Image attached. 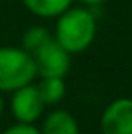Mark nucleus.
Instances as JSON below:
<instances>
[{
	"label": "nucleus",
	"instance_id": "1",
	"mask_svg": "<svg viewBox=\"0 0 132 134\" xmlns=\"http://www.w3.org/2000/svg\"><path fill=\"white\" fill-rule=\"evenodd\" d=\"M98 33V22L85 5H71L56 16L53 38L71 54H80L92 45Z\"/></svg>",
	"mask_w": 132,
	"mask_h": 134
},
{
	"label": "nucleus",
	"instance_id": "2",
	"mask_svg": "<svg viewBox=\"0 0 132 134\" xmlns=\"http://www.w3.org/2000/svg\"><path fill=\"white\" fill-rule=\"evenodd\" d=\"M36 67L33 54L18 45L0 47V92L11 94L36 80Z\"/></svg>",
	"mask_w": 132,
	"mask_h": 134
},
{
	"label": "nucleus",
	"instance_id": "3",
	"mask_svg": "<svg viewBox=\"0 0 132 134\" xmlns=\"http://www.w3.org/2000/svg\"><path fill=\"white\" fill-rule=\"evenodd\" d=\"M9 109H11L15 121L36 123L40 118H44L47 105L44 103V100L40 96V91L36 87V83L33 82V83H27V85L11 92Z\"/></svg>",
	"mask_w": 132,
	"mask_h": 134
},
{
	"label": "nucleus",
	"instance_id": "4",
	"mask_svg": "<svg viewBox=\"0 0 132 134\" xmlns=\"http://www.w3.org/2000/svg\"><path fill=\"white\" fill-rule=\"evenodd\" d=\"M71 53H67L62 45L58 44L54 38L47 40L44 45H40L33 53V60L36 67V76L45 78V76H62L71 69Z\"/></svg>",
	"mask_w": 132,
	"mask_h": 134
},
{
	"label": "nucleus",
	"instance_id": "5",
	"mask_svg": "<svg viewBox=\"0 0 132 134\" xmlns=\"http://www.w3.org/2000/svg\"><path fill=\"white\" fill-rule=\"evenodd\" d=\"M101 134H132V98H116L100 118Z\"/></svg>",
	"mask_w": 132,
	"mask_h": 134
},
{
	"label": "nucleus",
	"instance_id": "6",
	"mask_svg": "<svg viewBox=\"0 0 132 134\" xmlns=\"http://www.w3.org/2000/svg\"><path fill=\"white\" fill-rule=\"evenodd\" d=\"M38 129L40 134H80V125L74 114L65 109H53L47 112Z\"/></svg>",
	"mask_w": 132,
	"mask_h": 134
},
{
	"label": "nucleus",
	"instance_id": "7",
	"mask_svg": "<svg viewBox=\"0 0 132 134\" xmlns=\"http://www.w3.org/2000/svg\"><path fill=\"white\" fill-rule=\"evenodd\" d=\"M74 0H22L24 7L38 18H56L72 5Z\"/></svg>",
	"mask_w": 132,
	"mask_h": 134
},
{
	"label": "nucleus",
	"instance_id": "8",
	"mask_svg": "<svg viewBox=\"0 0 132 134\" xmlns=\"http://www.w3.org/2000/svg\"><path fill=\"white\" fill-rule=\"evenodd\" d=\"M36 87H38L40 96H42V100H44V103L47 107H56L65 98V92H67L65 80L62 76H45V78H40Z\"/></svg>",
	"mask_w": 132,
	"mask_h": 134
},
{
	"label": "nucleus",
	"instance_id": "9",
	"mask_svg": "<svg viewBox=\"0 0 132 134\" xmlns=\"http://www.w3.org/2000/svg\"><path fill=\"white\" fill-rule=\"evenodd\" d=\"M53 38V33L45 27V25H31V27H27L25 31H24L22 35V45L27 53H35L40 45H44L47 40H51Z\"/></svg>",
	"mask_w": 132,
	"mask_h": 134
},
{
	"label": "nucleus",
	"instance_id": "10",
	"mask_svg": "<svg viewBox=\"0 0 132 134\" xmlns=\"http://www.w3.org/2000/svg\"><path fill=\"white\" fill-rule=\"evenodd\" d=\"M0 134H40V129L35 123H18L16 121L15 125H9Z\"/></svg>",
	"mask_w": 132,
	"mask_h": 134
},
{
	"label": "nucleus",
	"instance_id": "11",
	"mask_svg": "<svg viewBox=\"0 0 132 134\" xmlns=\"http://www.w3.org/2000/svg\"><path fill=\"white\" fill-rule=\"evenodd\" d=\"M80 5H85L89 9H94V7H100L101 4H105L107 0H78Z\"/></svg>",
	"mask_w": 132,
	"mask_h": 134
},
{
	"label": "nucleus",
	"instance_id": "12",
	"mask_svg": "<svg viewBox=\"0 0 132 134\" xmlns=\"http://www.w3.org/2000/svg\"><path fill=\"white\" fill-rule=\"evenodd\" d=\"M4 109H5V102H4V94L0 92V118H2V114H4Z\"/></svg>",
	"mask_w": 132,
	"mask_h": 134
}]
</instances>
